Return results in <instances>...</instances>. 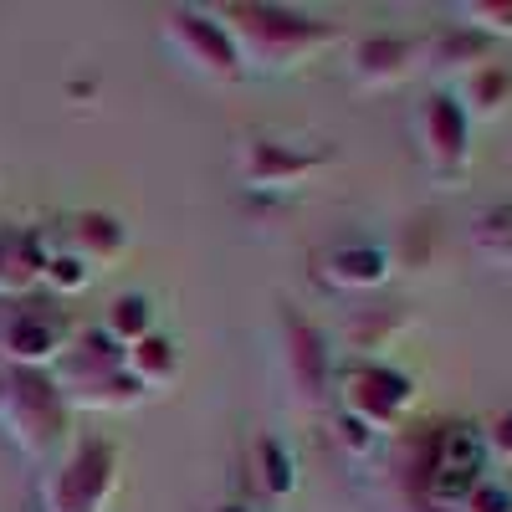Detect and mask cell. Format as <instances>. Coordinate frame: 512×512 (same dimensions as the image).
<instances>
[{"label": "cell", "instance_id": "cell-9", "mask_svg": "<svg viewBox=\"0 0 512 512\" xmlns=\"http://www.w3.org/2000/svg\"><path fill=\"white\" fill-rule=\"evenodd\" d=\"M420 134H425V154H431V164L441 169V175H451V169H461L466 159V113L456 98H431L420 113Z\"/></svg>", "mask_w": 512, "mask_h": 512}, {"label": "cell", "instance_id": "cell-19", "mask_svg": "<svg viewBox=\"0 0 512 512\" xmlns=\"http://www.w3.org/2000/svg\"><path fill=\"white\" fill-rule=\"evenodd\" d=\"M256 477H262V487H267L272 497H287V492L297 487L292 456H287V446H282V441H272V436L256 441Z\"/></svg>", "mask_w": 512, "mask_h": 512}, {"label": "cell", "instance_id": "cell-7", "mask_svg": "<svg viewBox=\"0 0 512 512\" xmlns=\"http://www.w3.org/2000/svg\"><path fill=\"white\" fill-rule=\"evenodd\" d=\"M405 400H410V379L395 374V369H379V364L349 374V390H344L349 415H359L369 431H384V425H395L400 410H405Z\"/></svg>", "mask_w": 512, "mask_h": 512}, {"label": "cell", "instance_id": "cell-23", "mask_svg": "<svg viewBox=\"0 0 512 512\" xmlns=\"http://www.w3.org/2000/svg\"><path fill=\"white\" fill-rule=\"evenodd\" d=\"M466 512H512V497L497 492V487H477L472 497H466Z\"/></svg>", "mask_w": 512, "mask_h": 512}, {"label": "cell", "instance_id": "cell-14", "mask_svg": "<svg viewBox=\"0 0 512 512\" xmlns=\"http://www.w3.org/2000/svg\"><path fill=\"white\" fill-rule=\"evenodd\" d=\"M415 62V47L410 41H395V36H379V41H364V47L354 52V72L359 82H400Z\"/></svg>", "mask_w": 512, "mask_h": 512}, {"label": "cell", "instance_id": "cell-25", "mask_svg": "<svg viewBox=\"0 0 512 512\" xmlns=\"http://www.w3.org/2000/svg\"><path fill=\"white\" fill-rule=\"evenodd\" d=\"M492 446H497V451H512V415H502V420H497V431H492Z\"/></svg>", "mask_w": 512, "mask_h": 512}, {"label": "cell", "instance_id": "cell-3", "mask_svg": "<svg viewBox=\"0 0 512 512\" xmlns=\"http://www.w3.org/2000/svg\"><path fill=\"white\" fill-rule=\"evenodd\" d=\"M118 492V446L82 441L47 482V512H108Z\"/></svg>", "mask_w": 512, "mask_h": 512}, {"label": "cell", "instance_id": "cell-17", "mask_svg": "<svg viewBox=\"0 0 512 512\" xmlns=\"http://www.w3.org/2000/svg\"><path fill=\"white\" fill-rule=\"evenodd\" d=\"M103 333L113 338L118 349H134L139 338H149V333H154V308H149V297H139V292L113 297V303H108V318H103Z\"/></svg>", "mask_w": 512, "mask_h": 512}, {"label": "cell", "instance_id": "cell-22", "mask_svg": "<svg viewBox=\"0 0 512 512\" xmlns=\"http://www.w3.org/2000/svg\"><path fill=\"white\" fill-rule=\"evenodd\" d=\"M502 93H507V77H502V72H482V77L472 82V103H477V113L502 108Z\"/></svg>", "mask_w": 512, "mask_h": 512}, {"label": "cell", "instance_id": "cell-2", "mask_svg": "<svg viewBox=\"0 0 512 512\" xmlns=\"http://www.w3.org/2000/svg\"><path fill=\"white\" fill-rule=\"evenodd\" d=\"M67 400L47 369H0V425L26 456H47L67 436Z\"/></svg>", "mask_w": 512, "mask_h": 512}, {"label": "cell", "instance_id": "cell-24", "mask_svg": "<svg viewBox=\"0 0 512 512\" xmlns=\"http://www.w3.org/2000/svg\"><path fill=\"white\" fill-rule=\"evenodd\" d=\"M472 16H482V26L492 31H512V6H472Z\"/></svg>", "mask_w": 512, "mask_h": 512}, {"label": "cell", "instance_id": "cell-12", "mask_svg": "<svg viewBox=\"0 0 512 512\" xmlns=\"http://www.w3.org/2000/svg\"><path fill=\"white\" fill-rule=\"evenodd\" d=\"M62 400H67V410H134L149 400V390L128 369H118V374H103L88 384H67Z\"/></svg>", "mask_w": 512, "mask_h": 512}, {"label": "cell", "instance_id": "cell-20", "mask_svg": "<svg viewBox=\"0 0 512 512\" xmlns=\"http://www.w3.org/2000/svg\"><path fill=\"white\" fill-rule=\"evenodd\" d=\"M88 277H93V272L82 267L72 251H62V256H52V262H47V277H41V282L57 287V292H77V287H88Z\"/></svg>", "mask_w": 512, "mask_h": 512}, {"label": "cell", "instance_id": "cell-16", "mask_svg": "<svg viewBox=\"0 0 512 512\" xmlns=\"http://www.w3.org/2000/svg\"><path fill=\"white\" fill-rule=\"evenodd\" d=\"M128 374H134L144 390H154V384H169L180 374V354H175V344H169L164 333H149V338H139L134 349H128Z\"/></svg>", "mask_w": 512, "mask_h": 512}, {"label": "cell", "instance_id": "cell-26", "mask_svg": "<svg viewBox=\"0 0 512 512\" xmlns=\"http://www.w3.org/2000/svg\"><path fill=\"white\" fill-rule=\"evenodd\" d=\"M216 512H246V507H216Z\"/></svg>", "mask_w": 512, "mask_h": 512}, {"label": "cell", "instance_id": "cell-6", "mask_svg": "<svg viewBox=\"0 0 512 512\" xmlns=\"http://www.w3.org/2000/svg\"><path fill=\"white\" fill-rule=\"evenodd\" d=\"M0 354H6V364H16V369H47L67 354V328H62L57 313L21 308L6 323V333H0Z\"/></svg>", "mask_w": 512, "mask_h": 512}, {"label": "cell", "instance_id": "cell-11", "mask_svg": "<svg viewBox=\"0 0 512 512\" xmlns=\"http://www.w3.org/2000/svg\"><path fill=\"white\" fill-rule=\"evenodd\" d=\"M287 364H292L297 390H303L308 400H318L323 384H328V349H323L318 328H308L303 318H287Z\"/></svg>", "mask_w": 512, "mask_h": 512}, {"label": "cell", "instance_id": "cell-15", "mask_svg": "<svg viewBox=\"0 0 512 512\" xmlns=\"http://www.w3.org/2000/svg\"><path fill=\"white\" fill-rule=\"evenodd\" d=\"M384 272H390V256H384L379 246H338L328 256V277L338 287H354V292L359 287H379Z\"/></svg>", "mask_w": 512, "mask_h": 512}, {"label": "cell", "instance_id": "cell-18", "mask_svg": "<svg viewBox=\"0 0 512 512\" xmlns=\"http://www.w3.org/2000/svg\"><path fill=\"white\" fill-rule=\"evenodd\" d=\"M436 472H477L482 477V436L472 425H446L436 441Z\"/></svg>", "mask_w": 512, "mask_h": 512}, {"label": "cell", "instance_id": "cell-13", "mask_svg": "<svg viewBox=\"0 0 512 512\" xmlns=\"http://www.w3.org/2000/svg\"><path fill=\"white\" fill-rule=\"evenodd\" d=\"M128 359V349H118L113 344V338L98 328V333H88V338H82V344L77 349H67L57 364H62V390H67V384H88V379H103V374H118V369H128L123 364Z\"/></svg>", "mask_w": 512, "mask_h": 512}, {"label": "cell", "instance_id": "cell-21", "mask_svg": "<svg viewBox=\"0 0 512 512\" xmlns=\"http://www.w3.org/2000/svg\"><path fill=\"white\" fill-rule=\"evenodd\" d=\"M333 431H338V441H344V451H354V456H364V451H374V431H369V425L359 420V415H338V425H333Z\"/></svg>", "mask_w": 512, "mask_h": 512}, {"label": "cell", "instance_id": "cell-4", "mask_svg": "<svg viewBox=\"0 0 512 512\" xmlns=\"http://www.w3.org/2000/svg\"><path fill=\"white\" fill-rule=\"evenodd\" d=\"M169 26V41L185 52V62H195L200 72H210V77H236L246 62H241V52H236V41H231V31H226V21H216V16H205V11H190V6H180V11H169L164 16Z\"/></svg>", "mask_w": 512, "mask_h": 512}, {"label": "cell", "instance_id": "cell-1", "mask_svg": "<svg viewBox=\"0 0 512 512\" xmlns=\"http://www.w3.org/2000/svg\"><path fill=\"white\" fill-rule=\"evenodd\" d=\"M221 16H226V31L236 41L241 62H256V67L308 62L333 41L328 26H318L303 11H282V6H226Z\"/></svg>", "mask_w": 512, "mask_h": 512}, {"label": "cell", "instance_id": "cell-5", "mask_svg": "<svg viewBox=\"0 0 512 512\" xmlns=\"http://www.w3.org/2000/svg\"><path fill=\"white\" fill-rule=\"evenodd\" d=\"M236 164H241V180H246L251 190H292V185H303L308 175H318L323 154L287 149V144H277V139H251Z\"/></svg>", "mask_w": 512, "mask_h": 512}, {"label": "cell", "instance_id": "cell-10", "mask_svg": "<svg viewBox=\"0 0 512 512\" xmlns=\"http://www.w3.org/2000/svg\"><path fill=\"white\" fill-rule=\"evenodd\" d=\"M123 251H128V231L108 216V210H88V216L72 221V256L88 272H108Z\"/></svg>", "mask_w": 512, "mask_h": 512}, {"label": "cell", "instance_id": "cell-8", "mask_svg": "<svg viewBox=\"0 0 512 512\" xmlns=\"http://www.w3.org/2000/svg\"><path fill=\"white\" fill-rule=\"evenodd\" d=\"M47 231L26 226H0V297H21L47 277Z\"/></svg>", "mask_w": 512, "mask_h": 512}]
</instances>
